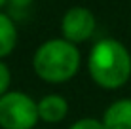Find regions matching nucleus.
I'll return each mask as SVG.
<instances>
[{"label": "nucleus", "instance_id": "obj_1", "mask_svg": "<svg viewBox=\"0 0 131 129\" xmlns=\"http://www.w3.org/2000/svg\"><path fill=\"white\" fill-rule=\"evenodd\" d=\"M88 72L103 89H120L131 78V53L116 38H101L88 55Z\"/></svg>", "mask_w": 131, "mask_h": 129}, {"label": "nucleus", "instance_id": "obj_2", "mask_svg": "<svg viewBox=\"0 0 131 129\" xmlns=\"http://www.w3.org/2000/svg\"><path fill=\"white\" fill-rule=\"evenodd\" d=\"M82 53L78 44L67 38H49L36 48L32 55V70L46 84H65L78 74Z\"/></svg>", "mask_w": 131, "mask_h": 129}, {"label": "nucleus", "instance_id": "obj_3", "mask_svg": "<svg viewBox=\"0 0 131 129\" xmlns=\"http://www.w3.org/2000/svg\"><path fill=\"white\" fill-rule=\"evenodd\" d=\"M38 103L23 91H6L0 97V129H34Z\"/></svg>", "mask_w": 131, "mask_h": 129}, {"label": "nucleus", "instance_id": "obj_4", "mask_svg": "<svg viewBox=\"0 0 131 129\" xmlns=\"http://www.w3.org/2000/svg\"><path fill=\"white\" fill-rule=\"evenodd\" d=\"M95 30H97L95 13L88 8L74 6L63 13V19H61L63 38L70 40L74 44H84L95 34Z\"/></svg>", "mask_w": 131, "mask_h": 129}, {"label": "nucleus", "instance_id": "obj_5", "mask_svg": "<svg viewBox=\"0 0 131 129\" xmlns=\"http://www.w3.org/2000/svg\"><path fill=\"white\" fill-rule=\"evenodd\" d=\"M38 114L40 120L46 123H61L69 116V101L57 93L44 95L38 101Z\"/></svg>", "mask_w": 131, "mask_h": 129}, {"label": "nucleus", "instance_id": "obj_6", "mask_svg": "<svg viewBox=\"0 0 131 129\" xmlns=\"http://www.w3.org/2000/svg\"><path fill=\"white\" fill-rule=\"evenodd\" d=\"M101 120L106 129H131V99L124 97L110 103Z\"/></svg>", "mask_w": 131, "mask_h": 129}, {"label": "nucleus", "instance_id": "obj_7", "mask_svg": "<svg viewBox=\"0 0 131 129\" xmlns=\"http://www.w3.org/2000/svg\"><path fill=\"white\" fill-rule=\"evenodd\" d=\"M17 46V25L10 13L0 11V59L12 55Z\"/></svg>", "mask_w": 131, "mask_h": 129}, {"label": "nucleus", "instance_id": "obj_8", "mask_svg": "<svg viewBox=\"0 0 131 129\" xmlns=\"http://www.w3.org/2000/svg\"><path fill=\"white\" fill-rule=\"evenodd\" d=\"M34 0H8V13L13 17V19H23V15L29 11V8L32 6Z\"/></svg>", "mask_w": 131, "mask_h": 129}, {"label": "nucleus", "instance_id": "obj_9", "mask_svg": "<svg viewBox=\"0 0 131 129\" xmlns=\"http://www.w3.org/2000/svg\"><path fill=\"white\" fill-rule=\"evenodd\" d=\"M69 129H106V127H105V123H103V120H97V118H80V120H76Z\"/></svg>", "mask_w": 131, "mask_h": 129}, {"label": "nucleus", "instance_id": "obj_10", "mask_svg": "<svg viewBox=\"0 0 131 129\" xmlns=\"http://www.w3.org/2000/svg\"><path fill=\"white\" fill-rule=\"evenodd\" d=\"M10 84H12V70L4 63V59H0V97L6 91H10Z\"/></svg>", "mask_w": 131, "mask_h": 129}, {"label": "nucleus", "instance_id": "obj_11", "mask_svg": "<svg viewBox=\"0 0 131 129\" xmlns=\"http://www.w3.org/2000/svg\"><path fill=\"white\" fill-rule=\"evenodd\" d=\"M6 2H8V0H0V8H2V6H6Z\"/></svg>", "mask_w": 131, "mask_h": 129}]
</instances>
